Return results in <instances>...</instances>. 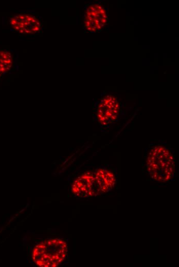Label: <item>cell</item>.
<instances>
[{
    "instance_id": "cell-1",
    "label": "cell",
    "mask_w": 179,
    "mask_h": 267,
    "mask_svg": "<svg viewBox=\"0 0 179 267\" xmlns=\"http://www.w3.org/2000/svg\"><path fill=\"white\" fill-rule=\"evenodd\" d=\"M146 165L149 176L156 182H168L175 175L174 157L169 148L165 146L156 145L150 149Z\"/></svg>"
},
{
    "instance_id": "cell-2",
    "label": "cell",
    "mask_w": 179,
    "mask_h": 267,
    "mask_svg": "<svg viewBox=\"0 0 179 267\" xmlns=\"http://www.w3.org/2000/svg\"><path fill=\"white\" fill-rule=\"evenodd\" d=\"M67 254L66 242L60 238H52L37 244L32 251L31 258L38 266L56 267L64 261Z\"/></svg>"
},
{
    "instance_id": "cell-3",
    "label": "cell",
    "mask_w": 179,
    "mask_h": 267,
    "mask_svg": "<svg viewBox=\"0 0 179 267\" xmlns=\"http://www.w3.org/2000/svg\"><path fill=\"white\" fill-rule=\"evenodd\" d=\"M9 23L13 29L21 34L31 36L42 32L41 19L31 12H22L15 14L10 18Z\"/></svg>"
},
{
    "instance_id": "cell-4",
    "label": "cell",
    "mask_w": 179,
    "mask_h": 267,
    "mask_svg": "<svg viewBox=\"0 0 179 267\" xmlns=\"http://www.w3.org/2000/svg\"><path fill=\"white\" fill-rule=\"evenodd\" d=\"M108 21L105 8L100 3L88 4L85 9L83 16V27L89 32L94 33L102 30Z\"/></svg>"
},
{
    "instance_id": "cell-5",
    "label": "cell",
    "mask_w": 179,
    "mask_h": 267,
    "mask_svg": "<svg viewBox=\"0 0 179 267\" xmlns=\"http://www.w3.org/2000/svg\"><path fill=\"white\" fill-rule=\"evenodd\" d=\"M119 111V106L116 99L111 95L103 97L96 108V115L99 122L106 125L116 120Z\"/></svg>"
},
{
    "instance_id": "cell-6",
    "label": "cell",
    "mask_w": 179,
    "mask_h": 267,
    "mask_svg": "<svg viewBox=\"0 0 179 267\" xmlns=\"http://www.w3.org/2000/svg\"><path fill=\"white\" fill-rule=\"evenodd\" d=\"M71 192L79 198H87L98 196L95 181L94 172H86L73 182Z\"/></svg>"
},
{
    "instance_id": "cell-7",
    "label": "cell",
    "mask_w": 179,
    "mask_h": 267,
    "mask_svg": "<svg viewBox=\"0 0 179 267\" xmlns=\"http://www.w3.org/2000/svg\"><path fill=\"white\" fill-rule=\"evenodd\" d=\"M94 176L99 195L111 191L114 187L116 180L111 171L104 167L98 168L94 171Z\"/></svg>"
},
{
    "instance_id": "cell-8",
    "label": "cell",
    "mask_w": 179,
    "mask_h": 267,
    "mask_svg": "<svg viewBox=\"0 0 179 267\" xmlns=\"http://www.w3.org/2000/svg\"><path fill=\"white\" fill-rule=\"evenodd\" d=\"M13 65L11 53L6 50H0V77L10 70Z\"/></svg>"
}]
</instances>
